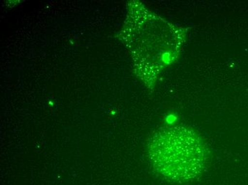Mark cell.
Instances as JSON below:
<instances>
[{
    "mask_svg": "<svg viewBox=\"0 0 248 185\" xmlns=\"http://www.w3.org/2000/svg\"><path fill=\"white\" fill-rule=\"evenodd\" d=\"M155 170L172 182L193 180L202 172L207 161L203 142L192 130L176 126L159 132L151 145Z\"/></svg>",
    "mask_w": 248,
    "mask_h": 185,
    "instance_id": "cell-1",
    "label": "cell"
}]
</instances>
